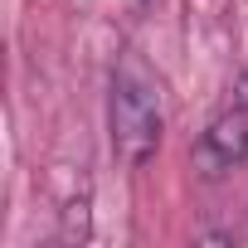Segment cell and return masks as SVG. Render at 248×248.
<instances>
[{
  "mask_svg": "<svg viewBox=\"0 0 248 248\" xmlns=\"http://www.w3.org/2000/svg\"><path fill=\"white\" fill-rule=\"evenodd\" d=\"M107 127H112V156L122 166H146L161 151L166 112H161V78L146 68L141 54H122L112 68V97H107Z\"/></svg>",
  "mask_w": 248,
  "mask_h": 248,
  "instance_id": "6da1fadb",
  "label": "cell"
},
{
  "mask_svg": "<svg viewBox=\"0 0 248 248\" xmlns=\"http://www.w3.org/2000/svg\"><path fill=\"white\" fill-rule=\"evenodd\" d=\"M243 161H248V102H233L229 112H219L204 127V137L195 146V166L214 180V175H224Z\"/></svg>",
  "mask_w": 248,
  "mask_h": 248,
  "instance_id": "7a4b0ae2",
  "label": "cell"
}]
</instances>
